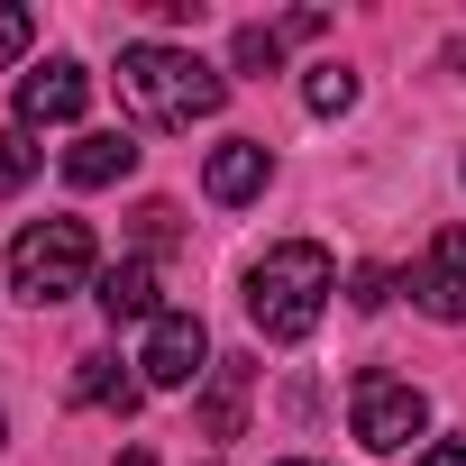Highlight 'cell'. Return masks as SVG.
<instances>
[{
  "label": "cell",
  "instance_id": "8992f818",
  "mask_svg": "<svg viewBox=\"0 0 466 466\" xmlns=\"http://www.w3.org/2000/svg\"><path fill=\"white\" fill-rule=\"evenodd\" d=\"M83 101H92V74H83L74 56H46L37 74H19V128H28V137L83 119Z\"/></svg>",
  "mask_w": 466,
  "mask_h": 466
},
{
  "label": "cell",
  "instance_id": "7402d4cb",
  "mask_svg": "<svg viewBox=\"0 0 466 466\" xmlns=\"http://www.w3.org/2000/svg\"><path fill=\"white\" fill-rule=\"evenodd\" d=\"M284 466H320V457H284Z\"/></svg>",
  "mask_w": 466,
  "mask_h": 466
},
{
  "label": "cell",
  "instance_id": "9c48e42d",
  "mask_svg": "<svg viewBox=\"0 0 466 466\" xmlns=\"http://www.w3.org/2000/svg\"><path fill=\"white\" fill-rule=\"evenodd\" d=\"M201 183H210V201H257L266 183H275V147L266 137H228V147H210V165H201Z\"/></svg>",
  "mask_w": 466,
  "mask_h": 466
},
{
  "label": "cell",
  "instance_id": "6da1fadb",
  "mask_svg": "<svg viewBox=\"0 0 466 466\" xmlns=\"http://www.w3.org/2000/svg\"><path fill=\"white\" fill-rule=\"evenodd\" d=\"M329 293H339V266H329V248H311V238H284V248H266V257L248 266V320H257V339H275V348L311 339L320 311H329Z\"/></svg>",
  "mask_w": 466,
  "mask_h": 466
},
{
  "label": "cell",
  "instance_id": "5bb4252c",
  "mask_svg": "<svg viewBox=\"0 0 466 466\" xmlns=\"http://www.w3.org/2000/svg\"><path fill=\"white\" fill-rule=\"evenodd\" d=\"M37 156H46V147H37L28 128H0V201H10V192H28V174H37Z\"/></svg>",
  "mask_w": 466,
  "mask_h": 466
},
{
  "label": "cell",
  "instance_id": "8fae6325",
  "mask_svg": "<svg viewBox=\"0 0 466 466\" xmlns=\"http://www.w3.org/2000/svg\"><path fill=\"white\" fill-rule=\"evenodd\" d=\"M248 375H257L248 357H219L210 366V393H201V430L210 439H238L248 430Z\"/></svg>",
  "mask_w": 466,
  "mask_h": 466
},
{
  "label": "cell",
  "instance_id": "52a82bcc",
  "mask_svg": "<svg viewBox=\"0 0 466 466\" xmlns=\"http://www.w3.org/2000/svg\"><path fill=\"white\" fill-rule=\"evenodd\" d=\"M411 302L430 320H466V228H439V238H430V257L411 275Z\"/></svg>",
  "mask_w": 466,
  "mask_h": 466
},
{
  "label": "cell",
  "instance_id": "9a60e30c",
  "mask_svg": "<svg viewBox=\"0 0 466 466\" xmlns=\"http://www.w3.org/2000/svg\"><path fill=\"white\" fill-rule=\"evenodd\" d=\"M174 238H183V210H174V201H137V248H147V257H165Z\"/></svg>",
  "mask_w": 466,
  "mask_h": 466
},
{
  "label": "cell",
  "instance_id": "7c38bea8",
  "mask_svg": "<svg viewBox=\"0 0 466 466\" xmlns=\"http://www.w3.org/2000/svg\"><path fill=\"white\" fill-rule=\"evenodd\" d=\"M137 393H147V375H128L119 357H83L74 366V402L83 411H137Z\"/></svg>",
  "mask_w": 466,
  "mask_h": 466
},
{
  "label": "cell",
  "instance_id": "ba28073f",
  "mask_svg": "<svg viewBox=\"0 0 466 466\" xmlns=\"http://www.w3.org/2000/svg\"><path fill=\"white\" fill-rule=\"evenodd\" d=\"M137 174V137L128 128H83L74 147H65V183L74 192H110V183H128Z\"/></svg>",
  "mask_w": 466,
  "mask_h": 466
},
{
  "label": "cell",
  "instance_id": "e0dca14e",
  "mask_svg": "<svg viewBox=\"0 0 466 466\" xmlns=\"http://www.w3.org/2000/svg\"><path fill=\"white\" fill-rule=\"evenodd\" d=\"M28 37H37V19L19 10V0H0V74H10V65L28 56Z\"/></svg>",
  "mask_w": 466,
  "mask_h": 466
},
{
  "label": "cell",
  "instance_id": "277c9868",
  "mask_svg": "<svg viewBox=\"0 0 466 466\" xmlns=\"http://www.w3.org/2000/svg\"><path fill=\"white\" fill-rule=\"evenodd\" d=\"M348 420H357V439H366L375 457H393V448H411V439L430 430V393H420V384H402V375H357Z\"/></svg>",
  "mask_w": 466,
  "mask_h": 466
},
{
  "label": "cell",
  "instance_id": "d6986e66",
  "mask_svg": "<svg viewBox=\"0 0 466 466\" xmlns=\"http://www.w3.org/2000/svg\"><path fill=\"white\" fill-rule=\"evenodd\" d=\"M420 466H466V439H430V448H420Z\"/></svg>",
  "mask_w": 466,
  "mask_h": 466
},
{
  "label": "cell",
  "instance_id": "2e32d148",
  "mask_svg": "<svg viewBox=\"0 0 466 466\" xmlns=\"http://www.w3.org/2000/svg\"><path fill=\"white\" fill-rule=\"evenodd\" d=\"M228 56H238V74H275V65H284V28H238Z\"/></svg>",
  "mask_w": 466,
  "mask_h": 466
},
{
  "label": "cell",
  "instance_id": "4fadbf2b",
  "mask_svg": "<svg viewBox=\"0 0 466 466\" xmlns=\"http://www.w3.org/2000/svg\"><path fill=\"white\" fill-rule=\"evenodd\" d=\"M302 110H311V119H348V110H357V74H348V65H311V74H302Z\"/></svg>",
  "mask_w": 466,
  "mask_h": 466
},
{
  "label": "cell",
  "instance_id": "3957f363",
  "mask_svg": "<svg viewBox=\"0 0 466 466\" xmlns=\"http://www.w3.org/2000/svg\"><path fill=\"white\" fill-rule=\"evenodd\" d=\"M83 284H101V248H92V219H28L19 248H10V293L56 311Z\"/></svg>",
  "mask_w": 466,
  "mask_h": 466
},
{
  "label": "cell",
  "instance_id": "30bf717a",
  "mask_svg": "<svg viewBox=\"0 0 466 466\" xmlns=\"http://www.w3.org/2000/svg\"><path fill=\"white\" fill-rule=\"evenodd\" d=\"M92 302H101L110 320H156V311H165V302H156V266H147V257H119V266H101Z\"/></svg>",
  "mask_w": 466,
  "mask_h": 466
},
{
  "label": "cell",
  "instance_id": "44dd1931",
  "mask_svg": "<svg viewBox=\"0 0 466 466\" xmlns=\"http://www.w3.org/2000/svg\"><path fill=\"white\" fill-rule=\"evenodd\" d=\"M119 466H156V457H147V448H128V457H119Z\"/></svg>",
  "mask_w": 466,
  "mask_h": 466
},
{
  "label": "cell",
  "instance_id": "ffe728a7",
  "mask_svg": "<svg viewBox=\"0 0 466 466\" xmlns=\"http://www.w3.org/2000/svg\"><path fill=\"white\" fill-rule=\"evenodd\" d=\"M448 65H457V74H466V37H457V46H448Z\"/></svg>",
  "mask_w": 466,
  "mask_h": 466
},
{
  "label": "cell",
  "instance_id": "ac0fdd59",
  "mask_svg": "<svg viewBox=\"0 0 466 466\" xmlns=\"http://www.w3.org/2000/svg\"><path fill=\"white\" fill-rule=\"evenodd\" d=\"M384 293H393V284H384V275H375V266H366V275H357V293H348V302H357V311H384Z\"/></svg>",
  "mask_w": 466,
  "mask_h": 466
},
{
  "label": "cell",
  "instance_id": "5b68a950",
  "mask_svg": "<svg viewBox=\"0 0 466 466\" xmlns=\"http://www.w3.org/2000/svg\"><path fill=\"white\" fill-rule=\"evenodd\" d=\"M219 357H210V329H201V311H156L147 320V348H137V375L156 384V393H183V384H201Z\"/></svg>",
  "mask_w": 466,
  "mask_h": 466
},
{
  "label": "cell",
  "instance_id": "7a4b0ae2",
  "mask_svg": "<svg viewBox=\"0 0 466 466\" xmlns=\"http://www.w3.org/2000/svg\"><path fill=\"white\" fill-rule=\"evenodd\" d=\"M119 101H128L147 128H192V119H210V110L228 101V74H210L192 46L137 37V46H119Z\"/></svg>",
  "mask_w": 466,
  "mask_h": 466
}]
</instances>
